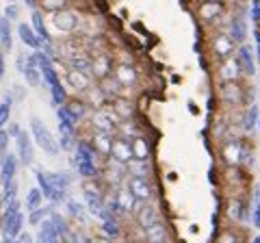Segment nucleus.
<instances>
[{"label":"nucleus","mask_w":260,"mask_h":243,"mask_svg":"<svg viewBox=\"0 0 260 243\" xmlns=\"http://www.w3.org/2000/svg\"><path fill=\"white\" fill-rule=\"evenodd\" d=\"M28 126H30V139L32 143L37 145L39 150H44L48 157H59V143H56V137L50 133V128H48L44 124V119H39L37 115H32L30 122H28Z\"/></svg>","instance_id":"f257e3e1"},{"label":"nucleus","mask_w":260,"mask_h":243,"mask_svg":"<svg viewBox=\"0 0 260 243\" xmlns=\"http://www.w3.org/2000/svg\"><path fill=\"white\" fill-rule=\"evenodd\" d=\"M50 22L61 37H72L80 26V15L74 9H63V11L50 13Z\"/></svg>","instance_id":"f03ea898"},{"label":"nucleus","mask_w":260,"mask_h":243,"mask_svg":"<svg viewBox=\"0 0 260 243\" xmlns=\"http://www.w3.org/2000/svg\"><path fill=\"white\" fill-rule=\"evenodd\" d=\"M126 187L135 196L137 202H156V187H154L152 178H126Z\"/></svg>","instance_id":"7ed1b4c3"},{"label":"nucleus","mask_w":260,"mask_h":243,"mask_svg":"<svg viewBox=\"0 0 260 243\" xmlns=\"http://www.w3.org/2000/svg\"><path fill=\"white\" fill-rule=\"evenodd\" d=\"M111 76L115 78L121 87H124V96H126L133 87H137V83H139V72H137V68L133 66V63H128V61L115 63V66H113Z\"/></svg>","instance_id":"20e7f679"},{"label":"nucleus","mask_w":260,"mask_h":243,"mask_svg":"<svg viewBox=\"0 0 260 243\" xmlns=\"http://www.w3.org/2000/svg\"><path fill=\"white\" fill-rule=\"evenodd\" d=\"M208 50H210V56H213L215 61H223V59H228V56L234 54L237 46H234V42L230 39V35L221 31V33H217L213 39H210Z\"/></svg>","instance_id":"39448f33"},{"label":"nucleus","mask_w":260,"mask_h":243,"mask_svg":"<svg viewBox=\"0 0 260 243\" xmlns=\"http://www.w3.org/2000/svg\"><path fill=\"white\" fill-rule=\"evenodd\" d=\"M133 217H135V224L139 226V230H145V228H150L152 224L160 222V210L156 206V202H141L133 213Z\"/></svg>","instance_id":"423d86ee"},{"label":"nucleus","mask_w":260,"mask_h":243,"mask_svg":"<svg viewBox=\"0 0 260 243\" xmlns=\"http://www.w3.org/2000/svg\"><path fill=\"white\" fill-rule=\"evenodd\" d=\"M217 94H219V100L223 104H232V107H239V104H243V100H245V89H243V85L239 80L219 83Z\"/></svg>","instance_id":"0eeeda50"},{"label":"nucleus","mask_w":260,"mask_h":243,"mask_svg":"<svg viewBox=\"0 0 260 243\" xmlns=\"http://www.w3.org/2000/svg\"><path fill=\"white\" fill-rule=\"evenodd\" d=\"M113 66H115V59H113V54L100 52V54L91 56V70H89V74H91V78L98 83V80H104L107 76H111Z\"/></svg>","instance_id":"6e6552de"},{"label":"nucleus","mask_w":260,"mask_h":243,"mask_svg":"<svg viewBox=\"0 0 260 243\" xmlns=\"http://www.w3.org/2000/svg\"><path fill=\"white\" fill-rule=\"evenodd\" d=\"M15 145H18V161H20V165H32L35 163V143H32L30 139V133L26 131H22L18 137H15Z\"/></svg>","instance_id":"1a4fd4ad"},{"label":"nucleus","mask_w":260,"mask_h":243,"mask_svg":"<svg viewBox=\"0 0 260 243\" xmlns=\"http://www.w3.org/2000/svg\"><path fill=\"white\" fill-rule=\"evenodd\" d=\"M241 66L237 61V56H228V59L219 61V66L215 70V76L219 83H230V80H239L241 78Z\"/></svg>","instance_id":"9d476101"},{"label":"nucleus","mask_w":260,"mask_h":243,"mask_svg":"<svg viewBox=\"0 0 260 243\" xmlns=\"http://www.w3.org/2000/svg\"><path fill=\"white\" fill-rule=\"evenodd\" d=\"M111 161H115L119 165H126L130 159H133V150H130V139H124L119 135H113V141H111Z\"/></svg>","instance_id":"9b49d317"},{"label":"nucleus","mask_w":260,"mask_h":243,"mask_svg":"<svg viewBox=\"0 0 260 243\" xmlns=\"http://www.w3.org/2000/svg\"><path fill=\"white\" fill-rule=\"evenodd\" d=\"M113 196H115V202H117L119 210L124 213V217H126V215H133L135 210H137V206L141 204V202L135 200V196H133V193H130V189L126 187V183L113 189Z\"/></svg>","instance_id":"f8f14e48"},{"label":"nucleus","mask_w":260,"mask_h":243,"mask_svg":"<svg viewBox=\"0 0 260 243\" xmlns=\"http://www.w3.org/2000/svg\"><path fill=\"white\" fill-rule=\"evenodd\" d=\"M130 150H133V159L137 161H152V141L143 131L130 139Z\"/></svg>","instance_id":"ddd939ff"},{"label":"nucleus","mask_w":260,"mask_h":243,"mask_svg":"<svg viewBox=\"0 0 260 243\" xmlns=\"http://www.w3.org/2000/svg\"><path fill=\"white\" fill-rule=\"evenodd\" d=\"M65 83L70 85V89H72V92H74L76 96H80L89 85H93L95 80L91 78V74H89V72L68 70V72H65Z\"/></svg>","instance_id":"4468645a"},{"label":"nucleus","mask_w":260,"mask_h":243,"mask_svg":"<svg viewBox=\"0 0 260 243\" xmlns=\"http://www.w3.org/2000/svg\"><path fill=\"white\" fill-rule=\"evenodd\" d=\"M78 98L83 100V102H85V104H87V107L91 109V111H98V109H102L104 104H109L107 96L102 94V89H100V85H98V83L89 85V87L85 89V92L78 96Z\"/></svg>","instance_id":"2eb2a0df"},{"label":"nucleus","mask_w":260,"mask_h":243,"mask_svg":"<svg viewBox=\"0 0 260 243\" xmlns=\"http://www.w3.org/2000/svg\"><path fill=\"white\" fill-rule=\"evenodd\" d=\"M237 61L241 66V72L245 76H254L256 74V59H254V48L249 44H241L237 48Z\"/></svg>","instance_id":"dca6fc26"},{"label":"nucleus","mask_w":260,"mask_h":243,"mask_svg":"<svg viewBox=\"0 0 260 243\" xmlns=\"http://www.w3.org/2000/svg\"><path fill=\"white\" fill-rule=\"evenodd\" d=\"M18 169H20V161L15 157V152H7V155L0 159V185L15 180Z\"/></svg>","instance_id":"f3484780"},{"label":"nucleus","mask_w":260,"mask_h":243,"mask_svg":"<svg viewBox=\"0 0 260 243\" xmlns=\"http://www.w3.org/2000/svg\"><path fill=\"white\" fill-rule=\"evenodd\" d=\"M141 241L143 243H169V228L165 222H156L150 228L141 230Z\"/></svg>","instance_id":"a211bd4d"},{"label":"nucleus","mask_w":260,"mask_h":243,"mask_svg":"<svg viewBox=\"0 0 260 243\" xmlns=\"http://www.w3.org/2000/svg\"><path fill=\"white\" fill-rule=\"evenodd\" d=\"M223 11H225L223 3H204V0H202L200 7H198V18L202 22H206V24H213V22H217L219 18H221Z\"/></svg>","instance_id":"6ab92c4d"},{"label":"nucleus","mask_w":260,"mask_h":243,"mask_svg":"<svg viewBox=\"0 0 260 243\" xmlns=\"http://www.w3.org/2000/svg\"><path fill=\"white\" fill-rule=\"evenodd\" d=\"M87 139H89V143L93 145V150L98 152V157H100V159H109V155H111V141H113V135L91 131V133H89Z\"/></svg>","instance_id":"aec40b11"},{"label":"nucleus","mask_w":260,"mask_h":243,"mask_svg":"<svg viewBox=\"0 0 260 243\" xmlns=\"http://www.w3.org/2000/svg\"><path fill=\"white\" fill-rule=\"evenodd\" d=\"M63 107H65V111H68V115L76 122V126H78V124H83V122H87V117L91 115V109H89L80 98L68 100V102L63 104Z\"/></svg>","instance_id":"412c9836"},{"label":"nucleus","mask_w":260,"mask_h":243,"mask_svg":"<svg viewBox=\"0 0 260 243\" xmlns=\"http://www.w3.org/2000/svg\"><path fill=\"white\" fill-rule=\"evenodd\" d=\"M30 26H32V31H35V35L39 37V42H44V44L52 42V35H50V31H48L46 18H44V13L39 9L30 11Z\"/></svg>","instance_id":"4be33fe9"},{"label":"nucleus","mask_w":260,"mask_h":243,"mask_svg":"<svg viewBox=\"0 0 260 243\" xmlns=\"http://www.w3.org/2000/svg\"><path fill=\"white\" fill-rule=\"evenodd\" d=\"M221 159L228 167H239L241 165V141L230 139L221 145Z\"/></svg>","instance_id":"5701e85b"},{"label":"nucleus","mask_w":260,"mask_h":243,"mask_svg":"<svg viewBox=\"0 0 260 243\" xmlns=\"http://www.w3.org/2000/svg\"><path fill=\"white\" fill-rule=\"evenodd\" d=\"M126 176H133V178H152V176H154L152 161H137V159H130L128 163H126Z\"/></svg>","instance_id":"b1692460"},{"label":"nucleus","mask_w":260,"mask_h":243,"mask_svg":"<svg viewBox=\"0 0 260 243\" xmlns=\"http://www.w3.org/2000/svg\"><path fill=\"white\" fill-rule=\"evenodd\" d=\"M46 172V169H44ZM46 178L50 180V185L61 193L63 198H68V191L72 187V176L68 172H46Z\"/></svg>","instance_id":"393cba45"},{"label":"nucleus","mask_w":260,"mask_h":243,"mask_svg":"<svg viewBox=\"0 0 260 243\" xmlns=\"http://www.w3.org/2000/svg\"><path fill=\"white\" fill-rule=\"evenodd\" d=\"M15 33H18L20 42L26 46V48H32V50H39V46H42V42H39V37L35 35V31H32L30 24L26 22H18V28H15Z\"/></svg>","instance_id":"a878e982"},{"label":"nucleus","mask_w":260,"mask_h":243,"mask_svg":"<svg viewBox=\"0 0 260 243\" xmlns=\"http://www.w3.org/2000/svg\"><path fill=\"white\" fill-rule=\"evenodd\" d=\"M230 39L234 42V46H241V44H245V39H247V22L243 15H237V18H232L230 22Z\"/></svg>","instance_id":"bb28decb"},{"label":"nucleus","mask_w":260,"mask_h":243,"mask_svg":"<svg viewBox=\"0 0 260 243\" xmlns=\"http://www.w3.org/2000/svg\"><path fill=\"white\" fill-rule=\"evenodd\" d=\"M35 243H63L59 239V234H56L54 226L50 222V217L48 220H44L42 224L37 226V237H35Z\"/></svg>","instance_id":"cd10ccee"},{"label":"nucleus","mask_w":260,"mask_h":243,"mask_svg":"<svg viewBox=\"0 0 260 243\" xmlns=\"http://www.w3.org/2000/svg\"><path fill=\"white\" fill-rule=\"evenodd\" d=\"M50 222L54 226L56 234H59V239L63 243H68L70 237H72V232H74V230H72V226H70V222H68V217L61 215V213H56V210H52V213H50Z\"/></svg>","instance_id":"c85d7f7f"},{"label":"nucleus","mask_w":260,"mask_h":243,"mask_svg":"<svg viewBox=\"0 0 260 243\" xmlns=\"http://www.w3.org/2000/svg\"><path fill=\"white\" fill-rule=\"evenodd\" d=\"M24 80H26L28 87H39L42 85V74L37 70V61H35V54H26V68L22 72Z\"/></svg>","instance_id":"c756f323"},{"label":"nucleus","mask_w":260,"mask_h":243,"mask_svg":"<svg viewBox=\"0 0 260 243\" xmlns=\"http://www.w3.org/2000/svg\"><path fill=\"white\" fill-rule=\"evenodd\" d=\"M100 234L109 237L113 241H117L124 237V228H121V222L115 220V217H109V220H102L100 222Z\"/></svg>","instance_id":"7c9ffc66"},{"label":"nucleus","mask_w":260,"mask_h":243,"mask_svg":"<svg viewBox=\"0 0 260 243\" xmlns=\"http://www.w3.org/2000/svg\"><path fill=\"white\" fill-rule=\"evenodd\" d=\"M0 50L5 54L13 50V28L7 18H0Z\"/></svg>","instance_id":"2f4dec72"},{"label":"nucleus","mask_w":260,"mask_h":243,"mask_svg":"<svg viewBox=\"0 0 260 243\" xmlns=\"http://www.w3.org/2000/svg\"><path fill=\"white\" fill-rule=\"evenodd\" d=\"M98 85H100L102 94L107 96V100H109V102H111V100H115V98H119V96H124V87H121L113 76H107L104 80H98Z\"/></svg>","instance_id":"473e14b6"},{"label":"nucleus","mask_w":260,"mask_h":243,"mask_svg":"<svg viewBox=\"0 0 260 243\" xmlns=\"http://www.w3.org/2000/svg\"><path fill=\"white\" fill-rule=\"evenodd\" d=\"M65 210H68V215L72 217L74 222H85V217H87V208L83 202H78L76 198H65Z\"/></svg>","instance_id":"72a5a7b5"},{"label":"nucleus","mask_w":260,"mask_h":243,"mask_svg":"<svg viewBox=\"0 0 260 243\" xmlns=\"http://www.w3.org/2000/svg\"><path fill=\"white\" fill-rule=\"evenodd\" d=\"M37 9L42 13H56L63 9H72V0H37Z\"/></svg>","instance_id":"f704fd0d"},{"label":"nucleus","mask_w":260,"mask_h":243,"mask_svg":"<svg viewBox=\"0 0 260 243\" xmlns=\"http://www.w3.org/2000/svg\"><path fill=\"white\" fill-rule=\"evenodd\" d=\"M13 104H15L13 96H11L9 92H7V94H5V98L0 100V128H5V126L11 122V111H13Z\"/></svg>","instance_id":"c9c22d12"},{"label":"nucleus","mask_w":260,"mask_h":243,"mask_svg":"<svg viewBox=\"0 0 260 243\" xmlns=\"http://www.w3.org/2000/svg\"><path fill=\"white\" fill-rule=\"evenodd\" d=\"M225 217L230 222H241L245 220V210H243V202L239 198H234L228 202V208H225Z\"/></svg>","instance_id":"e433bc0d"},{"label":"nucleus","mask_w":260,"mask_h":243,"mask_svg":"<svg viewBox=\"0 0 260 243\" xmlns=\"http://www.w3.org/2000/svg\"><path fill=\"white\" fill-rule=\"evenodd\" d=\"M48 92H50V100H52V104H54L56 109L63 107V104L70 100L68 89H65V85H63V83H56V85H52L50 89H48Z\"/></svg>","instance_id":"4c0bfd02"},{"label":"nucleus","mask_w":260,"mask_h":243,"mask_svg":"<svg viewBox=\"0 0 260 243\" xmlns=\"http://www.w3.org/2000/svg\"><path fill=\"white\" fill-rule=\"evenodd\" d=\"M24 206H26V213H30V210H37V208H42V206H44V196H42V191H39L37 187H32V189L26 193Z\"/></svg>","instance_id":"58836bf2"},{"label":"nucleus","mask_w":260,"mask_h":243,"mask_svg":"<svg viewBox=\"0 0 260 243\" xmlns=\"http://www.w3.org/2000/svg\"><path fill=\"white\" fill-rule=\"evenodd\" d=\"M52 204L50 206H42V208H37V210H30V213H28V224L30 226H39V224H42L44 220H48V217H50V213H52Z\"/></svg>","instance_id":"ea45409f"},{"label":"nucleus","mask_w":260,"mask_h":243,"mask_svg":"<svg viewBox=\"0 0 260 243\" xmlns=\"http://www.w3.org/2000/svg\"><path fill=\"white\" fill-rule=\"evenodd\" d=\"M258 117H260L258 107L256 104H251V107L247 109V113H245V117H243V128H245L247 133H251L256 128V124H258Z\"/></svg>","instance_id":"a19ab883"},{"label":"nucleus","mask_w":260,"mask_h":243,"mask_svg":"<svg viewBox=\"0 0 260 243\" xmlns=\"http://www.w3.org/2000/svg\"><path fill=\"white\" fill-rule=\"evenodd\" d=\"M18 198V180H9L3 185V196H0V202H9Z\"/></svg>","instance_id":"79ce46f5"},{"label":"nucleus","mask_w":260,"mask_h":243,"mask_svg":"<svg viewBox=\"0 0 260 243\" xmlns=\"http://www.w3.org/2000/svg\"><path fill=\"white\" fill-rule=\"evenodd\" d=\"M3 18H7L9 22H15L20 18V7L18 5H13V3H7V7H5V15Z\"/></svg>","instance_id":"37998d69"},{"label":"nucleus","mask_w":260,"mask_h":243,"mask_svg":"<svg viewBox=\"0 0 260 243\" xmlns=\"http://www.w3.org/2000/svg\"><path fill=\"white\" fill-rule=\"evenodd\" d=\"M7 150H9V133L7 128H0V159L7 155Z\"/></svg>","instance_id":"c03bdc74"},{"label":"nucleus","mask_w":260,"mask_h":243,"mask_svg":"<svg viewBox=\"0 0 260 243\" xmlns=\"http://www.w3.org/2000/svg\"><path fill=\"white\" fill-rule=\"evenodd\" d=\"M217 243H239V234L234 230H223L221 234H219Z\"/></svg>","instance_id":"a18cd8bd"},{"label":"nucleus","mask_w":260,"mask_h":243,"mask_svg":"<svg viewBox=\"0 0 260 243\" xmlns=\"http://www.w3.org/2000/svg\"><path fill=\"white\" fill-rule=\"evenodd\" d=\"M68 243H91V237L78 230V232H72V237H70Z\"/></svg>","instance_id":"49530a36"},{"label":"nucleus","mask_w":260,"mask_h":243,"mask_svg":"<svg viewBox=\"0 0 260 243\" xmlns=\"http://www.w3.org/2000/svg\"><path fill=\"white\" fill-rule=\"evenodd\" d=\"M5 128H7V133H9V139H15V137L22 133V126L15 124V122H9V124H7Z\"/></svg>","instance_id":"de8ad7c7"},{"label":"nucleus","mask_w":260,"mask_h":243,"mask_svg":"<svg viewBox=\"0 0 260 243\" xmlns=\"http://www.w3.org/2000/svg\"><path fill=\"white\" fill-rule=\"evenodd\" d=\"M9 94L13 96V100H15V102L24 100V87H22V85H13V87L9 89Z\"/></svg>","instance_id":"09e8293b"},{"label":"nucleus","mask_w":260,"mask_h":243,"mask_svg":"<svg viewBox=\"0 0 260 243\" xmlns=\"http://www.w3.org/2000/svg\"><path fill=\"white\" fill-rule=\"evenodd\" d=\"M251 20L256 24H260V0H254V3H251Z\"/></svg>","instance_id":"8fccbe9b"},{"label":"nucleus","mask_w":260,"mask_h":243,"mask_svg":"<svg viewBox=\"0 0 260 243\" xmlns=\"http://www.w3.org/2000/svg\"><path fill=\"white\" fill-rule=\"evenodd\" d=\"M15 68H18V72H24V68H26V52L18 54V59H15Z\"/></svg>","instance_id":"3c124183"},{"label":"nucleus","mask_w":260,"mask_h":243,"mask_svg":"<svg viewBox=\"0 0 260 243\" xmlns=\"http://www.w3.org/2000/svg\"><path fill=\"white\" fill-rule=\"evenodd\" d=\"M91 243H117V241H113V239H109V237H104V234L98 232L95 237H91Z\"/></svg>","instance_id":"603ef678"},{"label":"nucleus","mask_w":260,"mask_h":243,"mask_svg":"<svg viewBox=\"0 0 260 243\" xmlns=\"http://www.w3.org/2000/svg\"><path fill=\"white\" fill-rule=\"evenodd\" d=\"M251 222H254L256 228H260V204L254 206V217H251Z\"/></svg>","instance_id":"864d4df0"},{"label":"nucleus","mask_w":260,"mask_h":243,"mask_svg":"<svg viewBox=\"0 0 260 243\" xmlns=\"http://www.w3.org/2000/svg\"><path fill=\"white\" fill-rule=\"evenodd\" d=\"M254 39H256V52H258V63H260V26L254 31Z\"/></svg>","instance_id":"5fc2aeb1"},{"label":"nucleus","mask_w":260,"mask_h":243,"mask_svg":"<svg viewBox=\"0 0 260 243\" xmlns=\"http://www.w3.org/2000/svg\"><path fill=\"white\" fill-rule=\"evenodd\" d=\"M5 68H7V61H5V52L0 50V80L5 78Z\"/></svg>","instance_id":"6e6d98bb"},{"label":"nucleus","mask_w":260,"mask_h":243,"mask_svg":"<svg viewBox=\"0 0 260 243\" xmlns=\"http://www.w3.org/2000/svg\"><path fill=\"white\" fill-rule=\"evenodd\" d=\"M24 3H26V7H28L30 11H32V9H37V0H24Z\"/></svg>","instance_id":"4d7b16f0"},{"label":"nucleus","mask_w":260,"mask_h":243,"mask_svg":"<svg viewBox=\"0 0 260 243\" xmlns=\"http://www.w3.org/2000/svg\"><path fill=\"white\" fill-rule=\"evenodd\" d=\"M204 3H223V0H204Z\"/></svg>","instance_id":"13d9d810"},{"label":"nucleus","mask_w":260,"mask_h":243,"mask_svg":"<svg viewBox=\"0 0 260 243\" xmlns=\"http://www.w3.org/2000/svg\"><path fill=\"white\" fill-rule=\"evenodd\" d=\"M251 243H260V237H254V241H251Z\"/></svg>","instance_id":"bf43d9fd"},{"label":"nucleus","mask_w":260,"mask_h":243,"mask_svg":"<svg viewBox=\"0 0 260 243\" xmlns=\"http://www.w3.org/2000/svg\"><path fill=\"white\" fill-rule=\"evenodd\" d=\"M9 3H13V5H18V0H9Z\"/></svg>","instance_id":"052dcab7"},{"label":"nucleus","mask_w":260,"mask_h":243,"mask_svg":"<svg viewBox=\"0 0 260 243\" xmlns=\"http://www.w3.org/2000/svg\"><path fill=\"white\" fill-rule=\"evenodd\" d=\"M9 243H20V241H18V239H13V241H9Z\"/></svg>","instance_id":"680f3d73"}]
</instances>
